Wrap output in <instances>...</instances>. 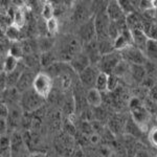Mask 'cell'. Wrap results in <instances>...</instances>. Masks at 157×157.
I'll list each match as a JSON object with an SVG mask.
<instances>
[{
	"instance_id": "23",
	"label": "cell",
	"mask_w": 157,
	"mask_h": 157,
	"mask_svg": "<svg viewBox=\"0 0 157 157\" xmlns=\"http://www.w3.org/2000/svg\"><path fill=\"white\" fill-rule=\"evenodd\" d=\"M12 141L6 135H1V157H11Z\"/></svg>"
},
{
	"instance_id": "25",
	"label": "cell",
	"mask_w": 157,
	"mask_h": 157,
	"mask_svg": "<svg viewBox=\"0 0 157 157\" xmlns=\"http://www.w3.org/2000/svg\"><path fill=\"white\" fill-rule=\"evenodd\" d=\"M10 56H13L14 58L16 59L20 60L22 57H23L24 52H23V49H22V45H21V41L20 42H13L10 46V52H9Z\"/></svg>"
},
{
	"instance_id": "33",
	"label": "cell",
	"mask_w": 157,
	"mask_h": 157,
	"mask_svg": "<svg viewBox=\"0 0 157 157\" xmlns=\"http://www.w3.org/2000/svg\"><path fill=\"white\" fill-rule=\"evenodd\" d=\"M149 98L151 100H153L154 102L157 103V85H154L153 87L150 88V91H149Z\"/></svg>"
},
{
	"instance_id": "12",
	"label": "cell",
	"mask_w": 157,
	"mask_h": 157,
	"mask_svg": "<svg viewBox=\"0 0 157 157\" xmlns=\"http://www.w3.org/2000/svg\"><path fill=\"white\" fill-rule=\"evenodd\" d=\"M86 102H87V104H89L91 107H101V105L103 103L102 92H100L97 88L87 90V92H86Z\"/></svg>"
},
{
	"instance_id": "22",
	"label": "cell",
	"mask_w": 157,
	"mask_h": 157,
	"mask_svg": "<svg viewBox=\"0 0 157 157\" xmlns=\"http://www.w3.org/2000/svg\"><path fill=\"white\" fill-rule=\"evenodd\" d=\"M108 77L109 75H106L104 72H101L98 77L97 83H95V88L100 91V92H105L108 91Z\"/></svg>"
},
{
	"instance_id": "32",
	"label": "cell",
	"mask_w": 157,
	"mask_h": 157,
	"mask_svg": "<svg viewBox=\"0 0 157 157\" xmlns=\"http://www.w3.org/2000/svg\"><path fill=\"white\" fill-rule=\"evenodd\" d=\"M135 157H157L156 155H154L152 152L145 150V149H141V150H138L136 152Z\"/></svg>"
},
{
	"instance_id": "26",
	"label": "cell",
	"mask_w": 157,
	"mask_h": 157,
	"mask_svg": "<svg viewBox=\"0 0 157 157\" xmlns=\"http://www.w3.org/2000/svg\"><path fill=\"white\" fill-rule=\"evenodd\" d=\"M41 14H42L43 19L46 20V21L55 18V7H54V6H52V3H49V2L44 3V6H43V7H42Z\"/></svg>"
},
{
	"instance_id": "3",
	"label": "cell",
	"mask_w": 157,
	"mask_h": 157,
	"mask_svg": "<svg viewBox=\"0 0 157 157\" xmlns=\"http://www.w3.org/2000/svg\"><path fill=\"white\" fill-rule=\"evenodd\" d=\"M33 89L36 91L39 95H41L42 98H46L52 89V77L49 75H47L46 72L37 73L34 81V84H33Z\"/></svg>"
},
{
	"instance_id": "18",
	"label": "cell",
	"mask_w": 157,
	"mask_h": 157,
	"mask_svg": "<svg viewBox=\"0 0 157 157\" xmlns=\"http://www.w3.org/2000/svg\"><path fill=\"white\" fill-rule=\"evenodd\" d=\"M19 65V60L16 59V58H14L13 56H10L7 55L6 58L4 59V62L3 64H2V69H3L4 73H10L12 71H14L15 69H16L17 67H18Z\"/></svg>"
},
{
	"instance_id": "1",
	"label": "cell",
	"mask_w": 157,
	"mask_h": 157,
	"mask_svg": "<svg viewBox=\"0 0 157 157\" xmlns=\"http://www.w3.org/2000/svg\"><path fill=\"white\" fill-rule=\"evenodd\" d=\"M82 43L83 42L80 40V38L70 37L66 39L62 44L59 52L60 59L64 62L67 61L70 63L75 56L82 52Z\"/></svg>"
},
{
	"instance_id": "24",
	"label": "cell",
	"mask_w": 157,
	"mask_h": 157,
	"mask_svg": "<svg viewBox=\"0 0 157 157\" xmlns=\"http://www.w3.org/2000/svg\"><path fill=\"white\" fill-rule=\"evenodd\" d=\"M126 124H127V121H124L118 116H114V117H112L110 121H109V128H110V130L112 132L117 133L118 131L121 130V127L126 128Z\"/></svg>"
},
{
	"instance_id": "8",
	"label": "cell",
	"mask_w": 157,
	"mask_h": 157,
	"mask_svg": "<svg viewBox=\"0 0 157 157\" xmlns=\"http://www.w3.org/2000/svg\"><path fill=\"white\" fill-rule=\"evenodd\" d=\"M101 71L98 68V66L90 65L88 68H86L84 71L78 75H80L81 84H82L83 87L87 88V90L95 88V83H97L98 77Z\"/></svg>"
},
{
	"instance_id": "5",
	"label": "cell",
	"mask_w": 157,
	"mask_h": 157,
	"mask_svg": "<svg viewBox=\"0 0 157 157\" xmlns=\"http://www.w3.org/2000/svg\"><path fill=\"white\" fill-rule=\"evenodd\" d=\"M120 52L121 57H123V60H125L126 62H128L131 65H143V66H145L147 62H148L145 52H141L140 49H138L134 45Z\"/></svg>"
},
{
	"instance_id": "10",
	"label": "cell",
	"mask_w": 157,
	"mask_h": 157,
	"mask_svg": "<svg viewBox=\"0 0 157 157\" xmlns=\"http://www.w3.org/2000/svg\"><path fill=\"white\" fill-rule=\"evenodd\" d=\"M91 65L90 60L88 58V56L85 54L84 52H80L78 55L75 56V58L70 62V66L75 72H78L80 75L81 72H83L86 68H88Z\"/></svg>"
},
{
	"instance_id": "14",
	"label": "cell",
	"mask_w": 157,
	"mask_h": 157,
	"mask_svg": "<svg viewBox=\"0 0 157 157\" xmlns=\"http://www.w3.org/2000/svg\"><path fill=\"white\" fill-rule=\"evenodd\" d=\"M90 17H89V11H88V9L85 6H83V4H78L75 7V12H73V20L75 22L83 24L86 21H88Z\"/></svg>"
},
{
	"instance_id": "21",
	"label": "cell",
	"mask_w": 157,
	"mask_h": 157,
	"mask_svg": "<svg viewBox=\"0 0 157 157\" xmlns=\"http://www.w3.org/2000/svg\"><path fill=\"white\" fill-rule=\"evenodd\" d=\"M21 36V29H18V27L14 26L13 24L7 27L6 32V37L9 38L10 40H12L13 42H20V39H22Z\"/></svg>"
},
{
	"instance_id": "35",
	"label": "cell",
	"mask_w": 157,
	"mask_h": 157,
	"mask_svg": "<svg viewBox=\"0 0 157 157\" xmlns=\"http://www.w3.org/2000/svg\"><path fill=\"white\" fill-rule=\"evenodd\" d=\"M109 157H121V155H118V154H116V153H112Z\"/></svg>"
},
{
	"instance_id": "4",
	"label": "cell",
	"mask_w": 157,
	"mask_h": 157,
	"mask_svg": "<svg viewBox=\"0 0 157 157\" xmlns=\"http://www.w3.org/2000/svg\"><path fill=\"white\" fill-rule=\"evenodd\" d=\"M121 60H123V57H121V52H113L111 54L103 56L98 64V68L101 72H104L106 75H112Z\"/></svg>"
},
{
	"instance_id": "20",
	"label": "cell",
	"mask_w": 157,
	"mask_h": 157,
	"mask_svg": "<svg viewBox=\"0 0 157 157\" xmlns=\"http://www.w3.org/2000/svg\"><path fill=\"white\" fill-rule=\"evenodd\" d=\"M56 54H54L52 52H42L40 56V64L45 68H49L52 65H54L56 62Z\"/></svg>"
},
{
	"instance_id": "13",
	"label": "cell",
	"mask_w": 157,
	"mask_h": 157,
	"mask_svg": "<svg viewBox=\"0 0 157 157\" xmlns=\"http://www.w3.org/2000/svg\"><path fill=\"white\" fill-rule=\"evenodd\" d=\"M133 37V45L140 49L141 52H145V48L147 46V43L149 41L148 36L145 34L144 29H136L132 32Z\"/></svg>"
},
{
	"instance_id": "27",
	"label": "cell",
	"mask_w": 157,
	"mask_h": 157,
	"mask_svg": "<svg viewBox=\"0 0 157 157\" xmlns=\"http://www.w3.org/2000/svg\"><path fill=\"white\" fill-rule=\"evenodd\" d=\"M38 46L42 50V52H49L52 46V40L48 37H42V39L38 41Z\"/></svg>"
},
{
	"instance_id": "7",
	"label": "cell",
	"mask_w": 157,
	"mask_h": 157,
	"mask_svg": "<svg viewBox=\"0 0 157 157\" xmlns=\"http://www.w3.org/2000/svg\"><path fill=\"white\" fill-rule=\"evenodd\" d=\"M78 38L83 42V44H88L94 40H98L94 26V17L90 18L85 23L81 24L80 30H78Z\"/></svg>"
},
{
	"instance_id": "11",
	"label": "cell",
	"mask_w": 157,
	"mask_h": 157,
	"mask_svg": "<svg viewBox=\"0 0 157 157\" xmlns=\"http://www.w3.org/2000/svg\"><path fill=\"white\" fill-rule=\"evenodd\" d=\"M106 14H107L108 18L110 19V21L115 22L121 20L124 17H127L125 15V13L123 12L121 7V4L118 1H110L108 2L107 9H106Z\"/></svg>"
},
{
	"instance_id": "31",
	"label": "cell",
	"mask_w": 157,
	"mask_h": 157,
	"mask_svg": "<svg viewBox=\"0 0 157 157\" xmlns=\"http://www.w3.org/2000/svg\"><path fill=\"white\" fill-rule=\"evenodd\" d=\"M149 141L151 143L152 146L157 148V127H154L151 129V131L149 132Z\"/></svg>"
},
{
	"instance_id": "9",
	"label": "cell",
	"mask_w": 157,
	"mask_h": 157,
	"mask_svg": "<svg viewBox=\"0 0 157 157\" xmlns=\"http://www.w3.org/2000/svg\"><path fill=\"white\" fill-rule=\"evenodd\" d=\"M37 75H35L32 70L29 69H25L23 73L20 77L18 83L16 85V89L19 91L20 93H24L25 91L29 90L33 88V84H34L35 78Z\"/></svg>"
},
{
	"instance_id": "19",
	"label": "cell",
	"mask_w": 157,
	"mask_h": 157,
	"mask_svg": "<svg viewBox=\"0 0 157 157\" xmlns=\"http://www.w3.org/2000/svg\"><path fill=\"white\" fill-rule=\"evenodd\" d=\"M125 130L127 131L129 135L133 136V137H136V138L140 137L141 134H143V130H141V128L139 127V126L135 123V121H134L133 118H131V120L127 121Z\"/></svg>"
},
{
	"instance_id": "15",
	"label": "cell",
	"mask_w": 157,
	"mask_h": 157,
	"mask_svg": "<svg viewBox=\"0 0 157 157\" xmlns=\"http://www.w3.org/2000/svg\"><path fill=\"white\" fill-rule=\"evenodd\" d=\"M130 73L134 81L138 83H143L147 78V69L143 65H131L130 64Z\"/></svg>"
},
{
	"instance_id": "29",
	"label": "cell",
	"mask_w": 157,
	"mask_h": 157,
	"mask_svg": "<svg viewBox=\"0 0 157 157\" xmlns=\"http://www.w3.org/2000/svg\"><path fill=\"white\" fill-rule=\"evenodd\" d=\"M118 86V77L115 75H109L108 77V91L114 92Z\"/></svg>"
},
{
	"instance_id": "2",
	"label": "cell",
	"mask_w": 157,
	"mask_h": 157,
	"mask_svg": "<svg viewBox=\"0 0 157 157\" xmlns=\"http://www.w3.org/2000/svg\"><path fill=\"white\" fill-rule=\"evenodd\" d=\"M44 98L39 95L34 89H29L25 91L24 93L21 94L20 98V104H21L22 108L27 112H32L37 109H39L44 103Z\"/></svg>"
},
{
	"instance_id": "6",
	"label": "cell",
	"mask_w": 157,
	"mask_h": 157,
	"mask_svg": "<svg viewBox=\"0 0 157 157\" xmlns=\"http://www.w3.org/2000/svg\"><path fill=\"white\" fill-rule=\"evenodd\" d=\"M110 19L108 18L106 13H100L94 16V26L97 32L98 40L108 39L109 27H110Z\"/></svg>"
},
{
	"instance_id": "30",
	"label": "cell",
	"mask_w": 157,
	"mask_h": 157,
	"mask_svg": "<svg viewBox=\"0 0 157 157\" xmlns=\"http://www.w3.org/2000/svg\"><path fill=\"white\" fill-rule=\"evenodd\" d=\"M46 26H47V33L50 35H55L58 32V29H59L58 20L56 18L48 20V21H46Z\"/></svg>"
},
{
	"instance_id": "17",
	"label": "cell",
	"mask_w": 157,
	"mask_h": 157,
	"mask_svg": "<svg viewBox=\"0 0 157 157\" xmlns=\"http://www.w3.org/2000/svg\"><path fill=\"white\" fill-rule=\"evenodd\" d=\"M98 50H100L101 55L105 56L108 54H111V52H115L114 48V42L108 38V39H103V40H98Z\"/></svg>"
},
{
	"instance_id": "34",
	"label": "cell",
	"mask_w": 157,
	"mask_h": 157,
	"mask_svg": "<svg viewBox=\"0 0 157 157\" xmlns=\"http://www.w3.org/2000/svg\"><path fill=\"white\" fill-rule=\"evenodd\" d=\"M75 157H85V155L82 151H78L77 153L75 154Z\"/></svg>"
},
{
	"instance_id": "16",
	"label": "cell",
	"mask_w": 157,
	"mask_h": 157,
	"mask_svg": "<svg viewBox=\"0 0 157 157\" xmlns=\"http://www.w3.org/2000/svg\"><path fill=\"white\" fill-rule=\"evenodd\" d=\"M144 52H145L148 61L157 62V40L149 39Z\"/></svg>"
},
{
	"instance_id": "28",
	"label": "cell",
	"mask_w": 157,
	"mask_h": 157,
	"mask_svg": "<svg viewBox=\"0 0 157 157\" xmlns=\"http://www.w3.org/2000/svg\"><path fill=\"white\" fill-rule=\"evenodd\" d=\"M40 63V57H38L36 54L25 56L24 58V65L29 67H35Z\"/></svg>"
}]
</instances>
